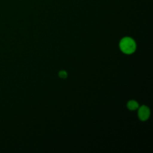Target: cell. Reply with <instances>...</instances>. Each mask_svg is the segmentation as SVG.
<instances>
[{
    "instance_id": "cell-4",
    "label": "cell",
    "mask_w": 153,
    "mask_h": 153,
    "mask_svg": "<svg viewBox=\"0 0 153 153\" xmlns=\"http://www.w3.org/2000/svg\"><path fill=\"white\" fill-rule=\"evenodd\" d=\"M59 76L60 78H63V79H65L68 76V74L67 72L65 71H60L59 72Z\"/></svg>"
},
{
    "instance_id": "cell-1",
    "label": "cell",
    "mask_w": 153,
    "mask_h": 153,
    "mask_svg": "<svg viewBox=\"0 0 153 153\" xmlns=\"http://www.w3.org/2000/svg\"><path fill=\"white\" fill-rule=\"evenodd\" d=\"M120 48L124 54H131L135 51L136 44L133 38L126 36L121 39L120 42Z\"/></svg>"
},
{
    "instance_id": "cell-3",
    "label": "cell",
    "mask_w": 153,
    "mask_h": 153,
    "mask_svg": "<svg viewBox=\"0 0 153 153\" xmlns=\"http://www.w3.org/2000/svg\"><path fill=\"white\" fill-rule=\"evenodd\" d=\"M127 107L128 109L133 111V110L137 109L139 108V104L136 101L131 100L127 102Z\"/></svg>"
},
{
    "instance_id": "cell-2",
    "label": "cell",
    "mask_w": 153,
    "mask_h": 153,
    "mask_svg": "<svg viewBox=\"0 0 153 153\" xmlns=\"http://www.w3.org/2000/svg\"><path fill=\"white\" fill-rule=\"evenodd\" d=\"M150 115V110L149 108L145 106L142 105L139 108L138 110V117L141 121L147 120Z\"/></svg>"
}]
</instances>
